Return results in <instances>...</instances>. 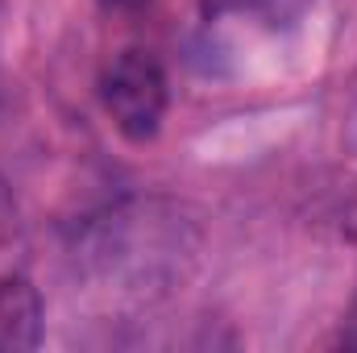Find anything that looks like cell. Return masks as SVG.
<instances>
[{"label": "cell", "mask_w": 357, "mask_h": 353, "mask_svg": "<svg viewBox=\"0 0 357 353\" xmlns=\"http://www.w3.org/2000/svg\"><path fill=\"white\" fill-rule=\"evenodd\" d=\"M42 341V295L25 274L0 278V353L38 350Z\"/></svg>", "instance_id": "3"}, {"label": "cell", "mask_w": 357, "mask_h": 353, "mask_svg": "<svg viewBox=\"0 0 357 353\" xmlns=\"http://www.w3.org/2000/svg\"><path fill=\"white\" fill-rule=\"evenodd\" d=\"M299 8V0H204V13L208 17H225V13H250V17H287V13H295Z\"/></svg>", "instance_id": "4"}, {"label": "cell", "mask_w": 357, "mask_h": 353, "mask_svg": "<svg viewBox=\"0 0 357 353\" xmlns=\"http://www.w3.org/2000/svg\"><path fill=\"white\" fill-rule=\"evenodd\" d=\"M199 254V229L167 200H133L96 216L75 241V270L112 299L150 303L175 291Z\"/></svg>", "instance_id": "1"}, {"label": "cell", "mask_w": 357, "mask_h": 353, "mask_svg": "<svg viewBox=\"0 0 357 353\" xmlns=\"http://www.w3.org/2000/svg\"><path fill=\"white\" fill-rule=\"evenodd\" d=\"M341 337H345L349 350H357V299H354V308H349V316H345V333Z\"/></svg>", "instance_id": "6"}, {"label": "cell", "mask_w": 357, "mask_h": 353, "mask_svg": "<svg viewBox=\"0 0 357 353\" xmlns=\"http://www.w3.org/2000/svg\"><path fill=\"white\" fill-rule=\"evenodd\" d=\"M17 195H13V187L4 183V175H0V246H8L13 241V233H17Z\"/></svg>", "instance_id": "5"}, {"label": "cell", "mask_w": 357, "mask_h": 353, "mask_svg": "<svg viewBox=\"0 0 357 353\" xmlns=\"http://www.w3.org/2000/svg\"><path fill=\"white\" fill-rule=\"evenodd\" d=\"M137 4H146V0H100V8H108V13H129Z\"/></svg>", "instance_id": "7"}, {"label": "cell", "mask_w": 357, "mask_h": 353, "mask_svg": "<svg viewBox=\"0 0 357 353\" xmlns=\"http://www.w3.org/2000/svg\"><path fill=\"white\" fill-rule=\"evenodd\" d=\"M167 100H171L167 71L150 50H121L100 75V104L112 129L133 146H146L158 137Z\"/></svg>", "instance_id": "2"}]
</instances>
